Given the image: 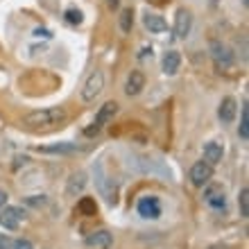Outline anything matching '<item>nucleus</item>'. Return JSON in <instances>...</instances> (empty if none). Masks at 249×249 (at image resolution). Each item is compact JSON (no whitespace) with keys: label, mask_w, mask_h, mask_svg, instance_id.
<instances>
[{"label":"nucleus","mask_w":249,"mask_h":249,"mask_svg":"<svg viewBox=\"0 0 249 249\" xmlns=\"http://www.w3.org/2000/svg\"><path fill=\"white\" fill-rule=\"evenodd\" d=\"M68 113L61 107H48V109H41V111H34L30 116H25L23 124L30 127V129H50V127H59L66 123Z\"/></svg>","instance_id":"obj_1"},{"label":"nucleus","mask_w":249,"mask_h":249,"mask_svg":"<svg viewBox=\"0 0 249 249\" xmlns=\"http://www.w3.org/2000/svg\"><path fill=\"white\" fill-rule=\"evenodd\" d=\"M116 113H118V102H113V100L105 102V105L100 107L98 116H95V123H93L91 127H86L84 134H86V136H95V134H100V129H102V127H105V124L109 123Z\"/></svg>","instance_id":"obj_2"},{"label":"nucleus","mask_w":249,"mask_h":249,"mask_svg":"<svg viewBox=\"0 0 249 249\" xmlns=\"http://www.w3.org/2000/svg\"><path fill=\"white\" fill-rule=\"evenodd\" d=\"M102 91H105V72L93 71L91 75L86 77L84 86H82V100H84V102H93Z\"/></svg>","instance_id":"obj_3"},{"label":"nucleus","mask_w":249,"mask_h":249,"mask_svg":"<svg viewBox=\"0 0 249 249\" xmlns=\"http://www.w3.org/2000/svg\"><path fill=\"white\" fill-rule=\"evenodd\" d=\"M211 57H213V61H215V66L220 71L233 68V53L222 41H211Z\"/></svg>","instance_id":"obj_4"},{"label":"nucleus","mask_w":249,"mask_h":249,"mask_svg":"<svg viewBox=\"0 0 249 249\" xmlns=\"http://www.w3.org/2000/svg\"><path fill=\"white\" fill-rule=\"evenodd\" d=\"M211 177H213V165H209L206 161H197L190 168V184L197 188H204L211 181Z\"/></svg>","instance_id":"obj_5"},{"label":"nucleus","mask_w":249,"mask_h":249,"mask_svg":"<svg viewBox=\"0 0 249 249\" xmlns=\"http://www.w3.org/2000/svg\"><path fill=\"white\" fill-rule=\"evenodd\" d=\"M23 217H25V211L18 209V206H5V209H0V224L9 231L18 229Z\"/></svg>","instance_id":"obj_6"},{"label":"nucleus","mask_w":249,"mask_h":249,"mask_svg":"<svg viewBox=\"0 0 249 249\" xmlns=\"http://www.w3.org/2000/svg\"><path fill=\"white\" fill-rule=\"evenodd\" d=\"M138 213L143 217H147V220H157V217L161 215V204H159V199L154 195L143 197V199L138 202Z\"/></svg>","instance_id":"obj_7"},{"label":"nucleus","mask_w":249,"mask_h":249,"mask_svg":"<svg viewBox=\"0 0 249 249\" xmlns=\"http://www.w3.org/2000/svg\"><path fill=\"white\" fill-rule=\"evenodd\" d=\"M86 247H91V249H109L113 245V238L109 231H93V233H89L86 236Z\"/></svg>","instance_id":"obj_8"},{"label":"nucleus","mask_w":249,"mask_h":249,"mask_svg":"<svg viewBox=\"0 0 249 249\" xmlns=\"http://www.w3.org/2000/svg\"><path fill=\"white\" fill-rule=\"evenodd\" d=\"M204 199L213 209H224L227 206V197H224L222 186H209V188L204 190Z\"/></svg>","instance_id":"obj_9"},{"label":"nucleus","mask_w":249,"mask_h":249,"mask_svg":"<svg viewBox=\"0 0 249 249\" xmlns=\"http://www.w3.org/2000/svg\"><path fill=\"white\" fill-rule=\"evenodd\" d=\"M190 25H193V14L188 9H179L177 16H175V34L179 39H184L186 34L190 32Z\"/></svg>","instance_id":"obj_10"},{"label":"nucleus","mask_w":249,"mask_h":249,"mask_svg":"<svg viewBox=\"0 0 249 249\" xmlns=\"http://www.w3.org/2000/svg\"><path fill=\"white\" fill-rule=\"evenodd\" d=\"M236 113H238V102L233 98H224L217 107V118L222 123H233L236 120Z\"/></svg>","instance_id":"obj_11"},{"label":"nucleus","mask_w":249,"mask_h":249,"mask_svg":"<svg viewBox=\"0 0 249 249\" xmlns=\"http://www.w3.org/2000/svg\"><path fill=\"white\" fill-rule=\"evenodd\" d=\"M143 89H145V75L141 71H131L129 77H127V84H124V93L127 95H138Z\"/></svg>","instance_id":"obj_12"},{"label":"nucleus","mask_w":249,"mask_h":249,"mask_svg":"<svg viewBox=\"0 0 249 249\" xmlns=\"http://www.w3.org/2000/svg\"><path fill=\"white\" fill-rule=\"evenodd\" d=\"M143 23H145V27H147L150 32H154V34H161V32H165V30H168V23L163 20V16H159V14H154V12L145 14Z\"/></svg>","instance_id":"obj_13"},{"label":"nucleus","mask_w":249,"mask_h":249,"mask_svg":"<svg viewBox=\"0 0 249 249\" xmlns=\"http://www.w3.org/2000/svg\"><path fill=\"white\" fill-rule=\"evenodd\" d=\"M84 188H86V175H84V172H75V175H71V179H68L66 195H68V197H77Z\"/></svg>","instance_id":"obj_14"},{"label":"nucleus","mask_w":249,"mask_h":249,"mask_svg":"<svg viewBox=\"0 0 249 249\" xmlns=\"http://www.w3.org/2000/svg\"><path fill=\"white\" fill-rule=\"evenodd\" d=\"M224 157V150H222V145L215 143V141H211V143L204 145V159H206V163L209 165H215L220 163Z\"/></svg>","instance_id":"obj_15"},{"label":"nucleus","mask_w":249,"mask_h":249,"mask_svg":"<svg viewBox=\"0 0 249 249\" xmlns=\"http://www.w3.org/2000/svg\"><path fill=\"white\" fill-rule=\"evenodd\" d=\"M179 66H181V54L170 50V53H165L163 57V72L165 75H175L179 71Z\"/></svg>","instance_id":"obj_16"},{"label":"nucleus","mask_w":249,"mask_h":249,"mask_svg":"<svg viewBox=\"0 0 249 249\" xmlns=\"http://www.w3.org/2000/svg\"><path fill=\"white\" fill-rule=\"evenodd\" d=\"M77 211H79V215L93 217V215H98V204H95L93 197H82L77 204Z\"/></svg>","instance_id":"obj_17"},{"label":"nucleus","mask_w":249,"mask_h":249,"mask_svg":"<svg viewBox=\"0 0 249 249\" xmlns=\"http://www.w3.org/2000/svg\"><path fill=\"white\" fill-rule=\"evenodd\" d=\"M75 150L77 147L72 143H57V145H43V147H39V152H43V154H71Z\"/></svg>","instance_id":"obj_18"},{"label":"nucleus","mask_w":249,"mask_h":249,"mask_svg":"<svg viewBox=\"0 0 249 249\" xmlns=\"http://www.w3.org/2000/svg\"><path fill=\"white\" fill-rule=\"evenodd\" d=\"M131 25H134V12L131 9H123L120 12V30L123 32H131Z\"/></svg>","instance_id":"obj_19"},{"label":"nucleus","mask_w":249,"mask_h":249,"mask_svg":"<svg viewBox=\"0 0 249 249\" xmlns=\"http://www.w3.org/2000/svg\"><path fill=\"white\" fill-rule=\"evenodd\" d=\"M238 134H240L243 141L249 138V109H247V105H243V120H240V127H238Z\"/></svg>","instance_id":"obj_20"},{"label":"nucleus","mask_w":249,"mask_h":249,"mask_svg":"<svg viewBox=\"0 0 249 249\" xmlns=\"http://www.w3.org/2000/svg\"><path fill=\"white\" fill-rule=\"evenodd\" d=\"M238 204H240V215H243V217H249V188H247V186L240 190Z\"/></svg>","instance_id":"obj_21"},{"label":"nucleus","mask_w":249,"mask_h":249,"mask_svg":"<svg viewBox=\"0 0 249 249\" xmlns=\"http://www.w3.org/2000/svg\"><path fill=\"white\" fill-rule=\"evenodd\" d=\"M66 20H68L71 25H79V23L84 20V16H82V12H79V9H75V7H72V9H68V12H66Z\"/></svg>","instance_id":"obj_22"},{"label":"nucleus","mask_w":249,"mask_h":249,"mask_svg":"<svg viewBox=\"0 0 249 249\" xmlns=\"http://www.w3.org/2000/svg\"><path fill=\"white\" fill-rule=\"evenodd\" d=\"M14 249H34V247H32V243H30V240L18 238V240H14Z\"/></svg>","instance_id":"obj_23"},{"label":"nucleus","mask_w":249,"mask_h":249,"mask_svg":"<svg viewBox=\"0 0 249 249\" xmlns=\"http://www.w3.org/2000/svg\"><path fill=\"white\" fill-rule=\"evenodd\" d=\"M0 249H14V240L7 238L5 233H0Z\"/></svg>","instance_id":"obj_24"},{"label":"nucleus","mask_w":249,"mask_h":249,"mask_svg":"<svg viewBox=\"0 0 249 249\" xmlns=\"http://www.w3.org/2000/svg\"><path fill=\"white\" fill-rule=\"evenodd\" d=\"M107 5L111 7V9H116V7L120 5V0H107Z\"/></svg>","instance_id":"obj_25"},{"label":"nucleus","mask_w":249,"mask_h":249,"mask_svg":"<svg viewBox=\"0 0 249 249\" xmlns=\"http://www.w3.org/2000/svg\"><path fill=\"white\" fill-rule=\"evenodd\" d=\"M7 202V193H2V190H0V209H2V204Z\"/></svg>","instance_id":"obj_26"},{"label":"nucleus","mask_w":249,"mask_h":249,"mask_svg":"<svg viewBox=\"0 0 249 249\" xmlns=\"http://www.w3.org/2000/svg\"><path fill=\"white\" fill-rule=\"evenodd\" d=\"M243 5H245V7H247V5H249V0H243Z\"/></svg>","instance_id":"obj_27"}]
</instances>
